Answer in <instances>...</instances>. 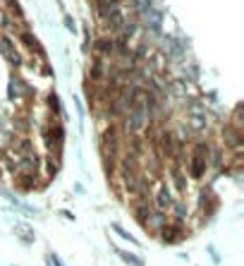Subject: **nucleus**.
<instances>
[{
	"label": "nucleus",
	"mask_w": 244,
	"mask_h": 266,
	"mask_svg": "<svg viewBox=\"0 0 244 266\" xmlns=\"http://www.w3.org/2000/svg\"><path fill=\"white\" fill-rule=\"evenodd\" d=\"M120 154H122V132L118 125H110L100 134V158H103L108 177L115 175V166H118Z\"/></svg>",
	"instance_id": "1"
},
{
	"label": "nucleus",
	"mask_w": 244,
	"mask_h": 266,
	"mask_svg": "<svg viewBox=\"0 0 244 266\" xmlns=\"http://www.w3.org/2000/svg\"><path fill=\"white\" fill-rule=\"evenodd\" d=\"M120 122H122L120 127L122 137H144L151 120H148V113H146L144 106H132Z\"/></svg>",
	"instance_id": "2"
},
{
	"label": "nucleus",
	"mask_w": 244,
	"mask_h": 266,
	"mask_svg": "<svg viewBox=\"0 0 244 266\" xmlns=\"http://www.w3.org/2000/svg\"><path fill=\"white\" fill-rule=\"evenodd\" d=\"M208 146L211 142L206 139H196L194 146H192V151H189V175L194 177V180H201V177L206 175V170H208Z\"/></svg>",
	"instance_id": "3"
},
{
	"label": "nucleus",
	"mask_w": 244,
	"mask_h": 266,
	"mask_svg": "<svg viewBox=\"0 0 244 266\" xmlns=\"http://www.w3.org/2000/svg\"><path fill=\"white\" fill-rule=\"evenodd\" d=\"M8 96H10V101H14V103H26V101H32L34 89H32V84H26L20 75H10Z\"/></svg>",
	"instance_id": "4"
},
{
	"label": "nucleus",
	"mask_w": 244,
	"mask_h": 266,
	"mask_svg": "<svg viewBox=\"0 0 244 266\" xmlns=\"http://www.w3.org/2000/svg\"><path fill=\"white\" fill-rule=\"evenodd\" d=\"M160 53L166 56V60L180 63V60H184V56H187V46H184V41L178 39L175 34H166V36H163V51H160Z\"/></svg>",
	"instance_id": "5"
},
{
	"label": "nucleus",
	"mask_w": 244,
	"mask_h": 266,
	"mask_svg": "<svg viewBox=\"0 0 244 266\" xmlns=\"http://www.w3.org/2000/svg\"><path fill=\"white\" fill-rule=\"evenodd\" d=\"M220 134H222V142H225V146H222L225 151H230V154H240V151H242V146H244L242 130H234L230 122H225Z\"/></svg>",
	"instance_id": "6"
},
{
	"label": "nucleus",
	"mask_w": 244,
	"mask_h": 266,
	"mask_svg": "<svg viewBox=\"0 0 244 266\" xmlns=\"http://www.w3.org/2000/svg\"><path fill=\"white\" fill-rule=\"evenodd\" d=\"M91 51H94V58H100V60H106V63H110L112 58H115V48H112V36H98V39H94V46H91Z\"/></svg>",
	"instance_id": "7"
},
{
	"label": "nucleus",
	"mask_w": 244,
	"mask_h": 266,
	"mask_svg": "<svg viewBox=\"0 0 244 266\" xmlns=\"http://www.w3.org/2000/svg\"><path fill=\"white\" fill-rule=\"evenodd\" d=\"M108 65H110V63H106V60H100V58H91L89 67H86V82H89V84H103V82H106V75H108Z\"/></svg>",
	"instance_id": "8"
},
{
	"label": "nucleus",
	"mask_w": 244,
	"mask_h": 266,
	"mask_svg": "<svg viewBox=\"0 0 244 266\" xmlns=\"http://www.w3.org/2000/svg\"><path fill=\"white\" fill-rule=\"evenodd\" d=\"M0 53H2V58H5L10 65H14V67L22 65V56H20V51L14 48V39L5 36V34H0Z\"/></svg>",
	"instance_id": "9"
},
{
	"label": "nucleus",
	"mask_w": 244,
	"mask_h": 266,
	"mask_svg": "<svg viewBox=\"0 0 244 266\" xmlns=\"http://www.w3.org/2000/svg\"><path fill=\"white\" fill-rule=\"evenodd\" d=\"M17 39H20V41L29 48V53H32V56H36L41 63H48V58H46V53H44V46L36 41V36H34L29 29H22V32L17 34Z\"/></svg>",
	"instance_id": "10"
},
{
	"label": "nucleus",
	"mask_w": 244,
	"mask_h": 266,
	"mask_svg": "<svg viewBox=\"0 0 244 266\" xmlns=\"http://www.w3.org/2000/svg\"><path fill=\"white\" fill-rule=\"evenodd\" d=\"M142 20H144V27H146V29H148L151 34H154V36H160V34H163V20H166V15L158 10L156 5H154V8H151L148 12H146Z\"/></svg>",
	"instance_id": "11"
},
{
	"label": "nucleus",
	"mask_w": 244,
	"mask_h": 266,
	"mask_svg": "<svg viewBox=\"0 0 244 266\" xmlns=\"http://www.w3.org/2000/svg\"><path fill=\"white\" fill-rule=\"evenodd\" d=\"M208 166L213 170H225V149L218 144L208 146Z\"/></svg>",
	"instance_id": "12"
},
{
	"label": "nucleus",
	"mask_w": 244,
	"mask_h": 266,
	"mask_svg": "<svg viewBox=\"0 0 244 266\" xmlns=\"http://www.w3.org/2000/svg\"><path fill=\"white\" fill-rule=\"evenodd\" d=\"M17 187L24 192H34V189L41 187V180H38V175H17Z\"/></svg>",
	"instance_id": "13"
},
{
	"label": "nucleus",
	"mask_w": 244,
	"mask_h": 266,
	"mask_svg": "<svg viewBox=\"0 0 244 266\" xmlns=\"http://www.w3.org/2000/svg\"><path fill=\"white\" fill-rule=\"evenodd\" d=\"M170 177H172V182H175V187H178L180 192L187 189V177H184V173H182V166L172 163V166H170Z\"/></svg>",
	"instance_id": "14"
},
{
	"label": "nucleus",
	"mask_w": 244,
	"mask_h": 266,
	"mask_svg": "<svg viewBox=\"0 0 244 266\" xmlns=\"http://www.w3.org/2000/svg\"><path fill=\"white\" fill-rule=\"evenodd\" d=\"M199 77H201V72H199V65H184L182 67V79L187 82V84H194V82H199Z\"/></svg>",
	"instance_id": "15"
},
{
	"label": "nucleus",
	"mask_w": 244,
	"mask_h": 266,
	"mask_svg": "<svg viewBox=\"0 0 244 266\" xmlns=\"http://www.w3.org/2000/svg\"><path fill=\"white\" fill-rule=\"evenodd\" d=\"M46 99H48V106H50V115H53V118H60V115H62V106H60L58 94H56V91H48V96H46Z\"/></svg>",
	"instance_id": "16"
},
{
	"label": "nucleus",
	"mask_w": 244,
	"mask_h": 266,
	"mask_svg": "<svg viewBox=\"0 0 244 266\" xmlns=\"http://www.w3.org/2000/svg\"><path fill=\"white\" fill-rule=\"evenodd\" d=\"M151 8H154V0H134V3H132V10H134L136 17H144Z\"/></svg>",
	"instance_id": "17"
},
{
	"label": "nucleus",
	"mask_w": 244,
	"mask_h": 266,
	"mask_svg": "<svg viewBox=\"0 0 244 266\" xmlns=\"http://www.w3.org/2000/svg\"><path fill=\"white\" fill-rule=\"evenodd\" d=\"M14 130L26 134L32 130V118H29V115H17V118H14Z\"/></svg>",
	"instance_id": "18"
},
{
	"label": "nucleus",
	"mask_w": 244,
	"mask_h": 266,
	"mask_svg": "<svg viewBox=\"0 0 244 266\" xmlns=\"http://www.w3.org/2000/svg\"><path fill=\"white\" fill-rule=\"evenodd\" d=\"M230 125H232L234 130H242L244 127V120H242V103H237L234 106V111H232V115H230Z\"/></svg>",
	"instance_id": "19"
},
{
	"label": "nucleus",
	"mask_w": 244,
	"mask_h": 266,
	"mask_svg": "<svg viewBox=\"0 0 244 266\" xmlns=\"http://www.w3.org/2000/svg\"><path fill=\"white\" fill-rule=\"evenodd\" d=\"M120 256L124 259V261H130V264H134V266H142V259H139V256L127 254V252H120Z\"/></svg>",
	"instance_id": "20"
},
{
	"label": "nucleus",
	"mask_w": 244,
	"mask_h": 266,
	"mask_svg": "<svg viewBox=\"0 0 244 266\" xmlns=\"http://www.w3.org/2000/svg\"><path fill=\"white\" fill-rule=\"evenodd\" d=\"M62 24H65V27H67V29H70L72 34L77 32V24H74V20H72L70 15H65V17H62Z\"/></svg>",
	"instance_id": "21"
},
{
	"label": "nucleus",
	"mask_w": 244,
	"mask_h": 266,
	"mask_svg": "<svg viewBox=\"0 0 244 266\" xmlns=\"http://www.w3.org/2000/svg\"><path fill=\"white\" fill-rule=\"evenodd\" d=\"M94 3H96V5H100V3H106V0H94Z\"/></svg>",
	"instance_id": "22"
},
{
	"label": "nucleus",
	"mask_w": 244,
	"mask_h": 266,
	"mask_svg": "<svg viewBox=\"0 0 244 266\" xmlns=\"http://www.w3.org/2000/svg\"><path fill=\"white\" fill-rule=\"evenodd\" d=\"M127 3H130V5H132V3H134V0H127Z\"/></svg>",
	"instance_id": "23"
},
{
	"label": "nucleus",
	"mask_w": 244,
	"mask_h": 266,
	"mask_svg": "<svg viewBox=\"0 0 244 266\" xmlns=\"http://www.w3.org/2000/svg\"><path fill=\"white\" fill-rule=\"evenodd\" d=\"M0 3H8V0H0Z\"/></svg>",
	"instance_id": "24"
}]
</instances>
